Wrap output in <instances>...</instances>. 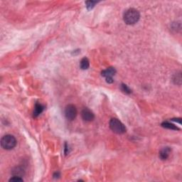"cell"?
Returning a JSON list of instances; mask_svg holds the SVG:
<instances>
[{"mask_svg": "<svg viewBox=\"0 0 182 182\" xmlns=\"http://www.w3.org/2000/svg\"><path fill=\"white\" fill-rule=\"evenodd\" d=\"M90 66V62H89V60L87 58L84 57L82 58V60L80 61V67L82 70H87V68Z\"/></svg>", "mask_w": 182, "mask_h": 182, "instance_id": "10", "label": "cell"}, {"mask_svg": "<svg viewBox=\"0 0 182 182\" xmlns=\"http://www.w3.org/2000/svg\"><path fill=\"white\" fill-rule=\"evenodd\" d=\"M81 116L83 120L86 122H91L95 118V115L88 108H84L81 112Z\"/></svg>", "mask_w": 182, "mask_h": 182, "instance_id": "6", "label": "cell"}, {"mask_svg": "<svg viewBox=\"0 0 182 182\" xmlns=\"http://www.w3.org/2000/svg\"><path fill=\"white\" fill-rule=\"evenodd\" d=\"M174 83L176 84H178V85H180L181 82V73H178V74L175 75V78H174Z\"/></svg>", "mask_w": 182, "mask_h": 182, "instance_id": "14", "label": "cell"}, {"mask_svg": "<svg viewBox=\"0 0 182 182\" xmlns=\"http://www.w3.org/2000/svg\"><path fill=\"white\" fill-rule=\"evenodd\" d=\"M110 128L112 130L113 133L116 134H124L126 133V128L119 120L116 118H112L110 121Z\"/></svg>", "mask_w": 182, "mask_h": 182, "instance_id": "3", "label": "cell"}, {"mask_svg": "<svg viewBox=\"0 0 182 182\" xmlns=\"http://www.w3.org/2000/svg\"><path fill=\"white\" fill-rule=\"evenodd\" d=\"M23 178L19 176H13L12 177L9 179V181H23Z\"/></svg>", "mask_w": 182, "mask_h": 182, "instance_id": "15", "label": "cell"}, {"mask_svg": "<svg viewBox=\"0 0 182 182\" xmlns=\"http://www.w3.org/2000/svg\"><path fill=\"white\" fill-rule=\"evenodd\" d=\"M171 149H170V147H164L159 152V157L162 160H166L168 157H169V154L171 153Z\"/></svg>", "mask_w": 182, "mask_h": 182, "instance_id": "7", "label": "cell"}, {"mask_svg": "<svg viewBox=\"0 0 182 182\" xmlns=\"http://www.w3.org/2000/svg\"><path fill=\"white\" fill-rule=\"evenodd\" d=\"M161 126L163 128H166V129H169V130H179L180 129L176 127V125H174L172 123H170L169 122H164V123L161 124Z\"/></svg>", "mask_w": 182, "mask_h": 182, "instance_id": "11", "label": "cell"}, {"mask_svg": "<svg viewBox=\"0 0 182 182\" xmlns=\"http://www.w3.org/2000/svg\"><path fill=\"white\" fill-rule=\"evenodd\" d=\"M64 113L66 119L71 121L76 118L78 111H77V108L74 105H68L65 108Z\"/></svg>", "mask_w": 182, "mask_h": 182, "instance_id": "4", "label": "cell"}, {"mask_svg": "<svg viewBox=\"0 0 182 182\" xmlns=\"http://www.w3.org/2000/svg\"><path fill=\"white\" fill-rule=\"evenodd\" d=\"M95 4H97V1H87L85 2L86 7L88 10L92 9L95 6Z\"/></svg>", "mask_w": 182, "mask_h": 182, "instance_id": "13", "label": "cell"}, {"mask_svg": "<svg viewBox=\"0 0 182 182\" xmlns=\"http://www.w3.org/2000/svg\"><path fill=\"white\" fill-rule=\"evenodd\" d=\"M140 18V14L136 9L131 8L127 10L123 16L124 21L128 25H133L138 22Z\"/></svg>", "mask_w": 182, "mask_h": 182, "instance_id": "1", "label": "cell"}, {"mask_svg": "<svg viewBox=\"0 0 182 182\" xmlns=\"http://www.w3.org/2000/svg\"><path fill=\"white\" fill-rule=\"evenodd\" d=\"M121 90H122V91H123L125 93H127V94H130L132 92L131 89H130V87L128 86V85H125V84H122V85H121Z\"/></svg>", "mask_w": 182, "mask_h": 182, "instance_id": "12", "label": "cell"}, {"mask_svg": "<svg viewBox=\"0 0 182 182\" xmlns=\"http://www.w3.org/2000/svg\"><path fill=\"white\" fill-rule=\"evenodd\" d=\"M44 110V106L42 105V104L37 103L35 105V107H34V110L33 112V117L34 118H37L39 115L42 113Z\"/></svg>", "mask_w": 182, "mask_h": 182, "instance_id": "8", "label": "cell"}, {"mask_svg": "<svg viewBox=\"0 0 182 182\" xmlns=\"http://www.w3.org/2000/svg\"><path fill=\"white\" fill-rule=\"evenodd\" d=\"M68 145H67V144H66V145H65V154H68V153H69V151H68Z\"/></svg>", "mask_w": 182, "mask_h": 182, "instance_id": "16", "label": "cell"}, {"mask_svg": "<svg viewBox=\"0 0 182 182\" xmlns=\"http://www.w3.org/2000/svg\"><path fill=\"white\" fill-rule=\"evenodd\" d=\"M16 140L13 135H6L1 138V146L3 149L6 150H11L16 145Z\"/></svg>", "mask_w": 182, "mask_h": 182, "instance_id": "2", "label": "cell"}, {"mask_svg": "<svg viewBox=\"0 0 182 182\" xmlns=\"http://www.w3.org/2000/svg\"><path fill=\"white\" fill-rule=\"evenodd\" d=\"M11 174L14 176H19L22 177L24 175V170L22 167L20 166H16V167L14 168L11 171Z\"/></svg>", "mask_w": 182, "mask_h": 182, "instance_id": "9", "label": "cell"}, {"mask_svg": "<svg viewBox=\"0 0 182 182\" xmlns=\"http://www.w3.org/2000/svg\"><path fill=\"white\" fill-rule=\"evenodd\" d=\"M116 73V70L115 69V68L112 67H110V68H107L106 70H102L101 75L102 76H103L106 79V82L108 83H112L114 80H113V76L115 75Z\"/></svg>", "mask_w": 182, "mask_h": 182, "instance_id": "5", "label": "cell"}]
</instances>
